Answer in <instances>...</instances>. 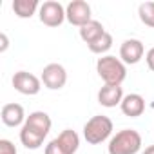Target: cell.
Masks as SVG:
<instances>
[{"instance_id":"cell-1","label":"cell","mask_w":154,"mask_h":154,"mask_svg":"<svg viewBox=\"0 0 154 154\" xmlns=\"http://www.w3.org/2000/svg\"><path fill=\"white\" fill-rule=\"evenodd\" d=\"M51 116L44 111H35L26 118V123L20 129V141L26 149H40L44 140L51 131Z\"/></svg>"},{"instance_id":"cell-2","label":"cell","mask_w":154,"mask_h":154,"mask_svg":"<svg viewBox=\"0 0 154 154\" xmlns=\"http://www.w3.org/2000/svg\"><path fill=\"white\" fill-rule=\"evenodd\" d=\"M96 72H98L100 78L105 82V85H122V82L127 78L125 63L120 58L112 56V54H105V56L98 58Z\"/></svg>"},{"instance_id":"cell-3","label":"cell","mask_w":154,"mask_h":154,"mask_svg":"<svg viewBox=\"0 0 154 154\" xmlns=\"http://www.w3.org/2000/svg\"><path fill=\"white\" fill-rule=\"evenodd\" d=\"M140 149H141V134L134 129L118 131L107 145L109 154H136Z\"/></svg>"},{"instance_id":"cell-4","label":"cell","mask_w":154,"mask_h":154,"mask_svg":"<svg viewBox=\"0 0 154 154\" xmlns=\"http://www.w3.org/2000/svg\"><path fill=\"white\" fill-rule=\"evenodd\" d=\"M111 134H112V120L109 116L96 114L91 120H87V123L84 125V138L91 145H98L105 141Z\"/></svg>"},{"instance_id":"cell-5","label":"cell","mask_w":154,"mask_h":154,"mask_svg":"<svg viewBox=\"0 0 154 154\" xmlns=\"http://www.w3.org/2000/svg\"><path fill=\"white\" fill-rule=\"evenodd\" d=\"M80 147V136L72 129H63L54 140L45 145L44 154H74Z\"/></svg>"},{"instance_id":"cell-6","label":"cell","mask_w":154,"mask_h":154,"mask_svg":"<svg viewBox=\"0 0 154 154\" xmlns=\"http://www.w3.org/2000/svg\"><path fill=\"white\" fill-rule=\"evenodd\" d=\"M38 17H40V22L47 27H58L63 24L65 18V8L56 2V0H47L44 2L38 9Z\"/></svg>"},{"instance_id":"cell-7","label":"cell","mask_w":154,"mask_h":154,"mask_svg":"<svg viewBox=\"0 0 154 154\" xmlns=\"http://www.w3.org/2000/svg\"><path fill=\"white\" fill-rule=\"evenodd\" d=\"M65 18H67V22L71 26L84 27L85 24H89L93 20L91 6L85 2V0H72V2H69L67 8H65Z\"/></svg>"},{"instance_id":"cell-8","label":"cell","mask_w":154,"mask_h":154,"mask_svg":"<svg viewBox=\"0 0 154 154\" xmlns=\"http://www.w3.org/2000/svg\"><path fill=\"white\" fill-rule=\"evenodd\" d=\"M11 82H13L15 91H18L20 94H26V96H35L42 89V80L38 76H35L33 72H27V71L15 72Z\"/></svg>"},{"instance_id":"cell-9","label":"cell","mask_w":154,"mask_h":154,"mask_svg":"<svg viewBox=\"0 0 154 154\" xmlns=\"http://www.w3.org/2000/svg\"><path fill=\"white\" fill-rule=\"evenodd\" d=\"M40 80H42V84L47 89L58 91V89H62L67 84V71L60 63H47L44 67V71H42Z\"/></svg>"},{"instance_id":"cell-10","label":"cell","mask_w":154,"mask_h":154,"mask_svg":"<svg viewBox=\"0 0 154 154\" xmlns=\"http://www.w3.org/2000/svg\"><path fill=\"white\" fill-rule=\"evenodd\" d=\"M145 47L141 44V40L138 38H127L122 45H120V60L127 65H134L143 58Z\"/></svg>"},{"instance_id":"cell-11","label":"cell","mask_w":154,"mask_h":154,"mask_svg":"<svg viewBox=\"0 0 154 154\" xmlns=\"http://www.w3.org/2000/svg\"><path fill=\"white\" fill-rule=\"evenodd\" d=\"M0 118H2V123L8 127H18L26 123V112L24 107L20 103H6L0 111Z\"/></svg>"},{"instance_id":"cell-12","label":"cell","mask_w":154,"mask_h":154,"mask_svg":"<svg viewBox=\"0 0 154 154\" xmlns=\"http://www.w3.org/2000/svg\"><path fill=\"white\" fill-rule=\"evenodd\" d=\"M120 109H122V112H123L125 116H129V118H138V116H141L143 111H145V100H143V96L138 94V93L125 94L123 100H122V103H120Z\"/></svg>"},{"instance_id":"cell-13","label":"cell","mask_w":154,"mask_h":154,"mask_svg":"<svg viewBox=\"0 0 154 154\" xmlns=\"http://www.w3.org/2000/svg\"><path fill=\"white\" fill-rule=\"evenodd\" d=\"M123 100V89L122 85H103L98 91V103L103 107H116Z\"/></svg>"},{"instance_id":"cell-14","label":"cell","mask_w":154,"mask_h":154,"mask_svg":"<svg viewBox=\"0 0 154 154\" xmlns=\"http://www.w3.org/2000/svg\"><path fill=\"white\" fill-rule=\"evenodd\" d=\"M11 8L18 18H31L36 9H40L38 0H13Z\"/></svg>"},{"instance_id":"cell-15","label":"cell","mask_w":154,"mask_h":154,"mask_svg":"<svg viewBox=\"0 0 154 154\" xmlns=\"http://www.w3.org/2000/svg\"><path fill=\"white\" fill-rule=\"evenodd\" d=\"M103 33H105V29H103L102 22H98V20H91L89 24H85L84 27H80V38H82L87 45L93 44L96 38H100Z\"/></svg>"},{"instance_id":"cell-16","label":"cell","mask_w":154,"mask_h":154,"mask_svg":"<svg viewBox=\"0 0 154 154\" xmlns=\"http://www.w3.org/2000/svg\"><path fill=\"white\" fill-rule=\"evenodd\" d=\"M87 47H89V51L94 53V54H105V53L112 47V35L105 31L100 38H96V40H94L93 44H89Z\"/></svg>"},{"instance_id":"cell-17","label":"cell","mask_w":154,"mask_h":154,"mask_svg":"<svg viewBox=\"0 0 154 154\" xmlns=\"http://www.w3.org/2000/svg\"><path fill=\"white\" fill-rule=\"evenodd\" d=\"M138 15L147 27L154 29V2H141L138 8Z\"/></svg>"},{"instance_id":"cell-18","label":"cell","mask_w":154,"mask_h":154,"mask_svg":"<svg viewBox=\"0 0 154 154\" xmlns=\"http://www.w3.org/2000/svg\"><path fill=\"white\" fill-rule=\"evenodd\" d=\"M0 154H18L17 147L9 140H0Z\"/></svg>"},{"instance_id":"cell-19","label":"cell","mask_w":154,"mask_h":154,"mask_svg":"<svg viewBox=\"0 0 154 154\" xmlns=\"http://www.w3.org/2000/svg\"><path fill=\"white\" fill-rule=\"evenodd\" d=\"M145 62H147L149 69L154 71V47H150V49L147 51V54H145Z\"/></svg>"},{"instance_id":"cell-20","label":"cell","mask_w":154,"mask_h":154,"mask_svg":"<svg viewBox=\"0 0 154 154\" xmlns=\"http://www.w3.org/2000/svg\"><path fill=\"white\" fill-rule=\"evenodd\" d=\"M0 42H2V45H0V51H6L8 49V45H9V40H8V35L6 33H2V35H0Z\"/></svg>"},{"instance_id":"cell-21","label":"cell","mask_w":154,"mask_h":154,"mask_svg":"<svg viewBox=\"0 0 154 154\" xmlns=\"http://www.w3.org/2000/svg\"><path fill=\"white\" fill-rule=\"evenodd\" d=\"M143 154H154V145H149V147L143 150Z\"/></svg>"}]
</instances>
